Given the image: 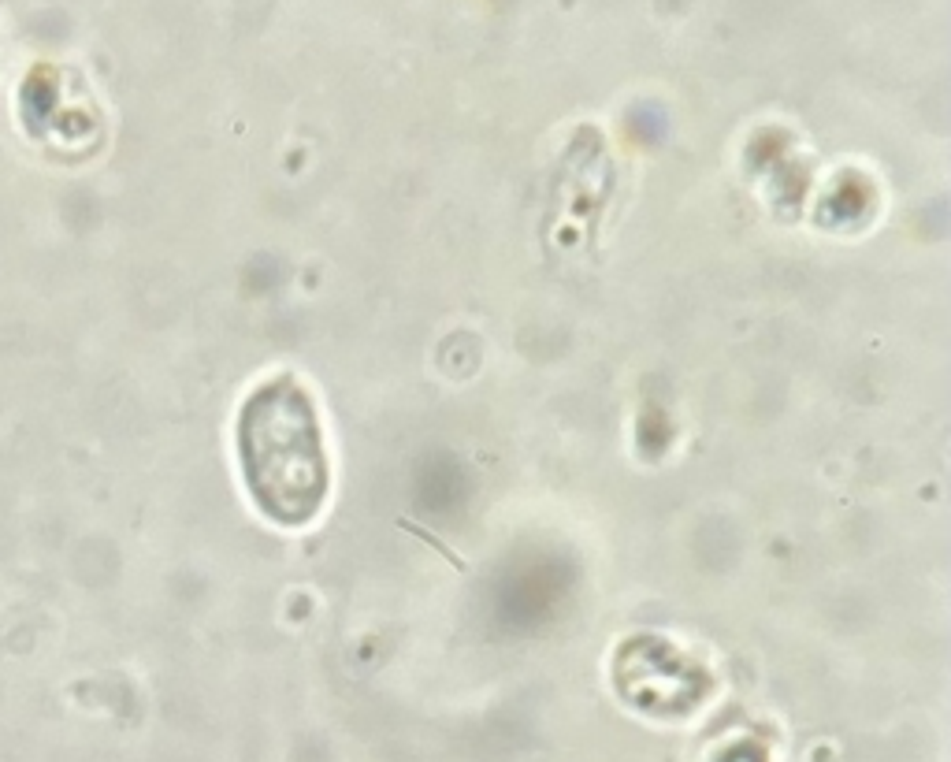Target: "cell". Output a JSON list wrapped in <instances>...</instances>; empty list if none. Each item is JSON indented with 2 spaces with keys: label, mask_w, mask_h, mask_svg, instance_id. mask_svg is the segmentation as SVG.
Returning <instances> with one entry per match:
<instances>
[{
  "label": "cell",
  "mask_w": 951,
  "mask_h": 762,
  "mask_svg": "<svg viewBox=\"0 0 951 762\" xmlns=\"http://www.w3.org/2000/svg\"><path fill=\"white\" fill-rule=\"evenodd\" d=\"M238 465L253 506L283 528L313 525L331 495L320 413L294 372L253 387L238 409Z\"/></svg>",
  "instance_id": "6da1fadb"
}]
</instances>
